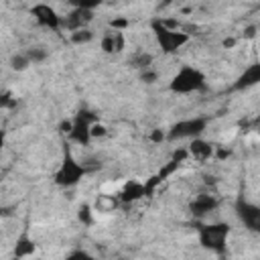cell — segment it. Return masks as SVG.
<instances>
[{
  "mask_svg": "<svg viewBox=\"0 0 260 260\" xmlns=\"http://www.w3.org/2000/svg\"><path fill=\"white\" fill-rule=\"evenodd\" d=\"M69 41L73 45H87L93 41V30L91 28H79V30H73L69 32Z\"/></svg>",
  "mask_w": 260,
  "mask_h": 260,
  "instance_id": "2e32d148",
  "label": "cell"
},
{
  "mask_svg": "<svg viewBox=\"0 0 260 260\" xmlns=\"http://www.w3.org/2000/svg\"><path fill=\"white\" fill-rule=\"evenodd\" d=\"M256 35V26H250V28H246V37H254Z\"/></svg>",
  "mask_w": 260,
  "mask_h": 260,
  "instance_id": "83f0119b",
  "label": "cell"
},
{
  "mask_svg": "<svg viewBox=\"0 0 260 260\" xmlns=\"http://www.w3.org/2000/svg\"><path fill=\"white\" fill-rule=\"evenodd\" d=\"M217 205H219V201H217L215 195H211V193H199V195H195V199L191 201L189 211H191L195 217L201 219V217L209 215L211 211H215Z\"/></svg>",
  "mask_w": 260,
  "mask_h": 260,
  "instance_id": "30bf717a",
  "label": "cell"
},
{
  "mask_svg": "<svg viewBox=\"0 0 260 260\" xmlns=\"http://www.w3.org/2000/svg\"><path fill=\"white\" fill-rule=\"evenodd\" d=\"M228 238H230V225L225 221H211L201 223L197 228V240L199 246L213 254H223L228 250Z\"/></svg>",
  "mask_w": 260,
  "mask_h": 260,
  "instance_id": "6da1fadb",
  "label": "cell"
},
{
  "mask_svg": "<svg viewBox=\"0 0 260 260\" xmlns=\"http://www.w3.org/2000/svg\"><path fill=\"white\" fill-rule=\"evenodd\" d=\"M28 65H30V61H28V57H26L24 51L14 53V55L10 57V67H12L14 71H24V69H28Z\"/></svg>",
  "mask_w": 260,
  "mask_h": 260,
  "instance_id": "ac0fdd59",
  "label": "cell"
},
{
  "mask_svg": "<svg viewBox=\"0 0 260 260\" xmlns=\"http://www.w3.org/2000/svg\"><path fill=\"white\" fill-rule=\"evenodd\" d=\"M95 6H98V2H77V4H73V8L67 12V16H63V28H67L69 32L79 30V28H89L87 24L93 20Z\"/></svg>",
  "mask_w": 260,
  "mask_h": 260,
  "instance_id": "52a82bcc",
  "label": "cell"
},
{
  "mask_svg": "<svg viewBox=\"0 0 260 260\" xmlns=\"http://www.w3.org/2000/svg\"><path fill=\"white\" fill-rule=\"evenodd\" d=\"M106 134H108V128L98 120V122L91 126V140H93V138H104Z\"/></svg>",
  "mask_w": 260,
  "mask_h": 260,
  "instance_id": "44dd1931",
  "label": "cell"
},
{
  "mask_svg": "<svg viewBox=\"0 0 260 260\" xmlns=\"http://www.w3.org/2000/svg\"><path fill=\"white\" fill-rule=\"evenodd\" d=\"M16 104V98L10 91H2L0 93V108H12Z\"/></svg>",
  "mask_w": 260,
  "mask_h": 260,
  "instance_id": "7402d4cb",
  "label": "cell"
},
{
  "mask_svg": "<svg viewBox=\"0 0 260 260\" xmlns=\"http://www.w3.org/2000/svg\"><path fill=\"white\" fill-rule=\"evenodd\" d=\"M230 154H232V150L223 148V146H215V150H213V158H217V160H225Z\"/></svg>",
  "mask_w": 260,
  "mask_h": 260,
  "instance_id": "cb8c5ba5",
  "label": "cell"
},
{
  "mask_svg": "<svg viewBox=\"0 0 260 260\" xmlns=\"http://www.w3.org/2000/svg\"><path fill=\"white\" fill-rule=\"evenodd\" d=\"M77 217H79V221H83L85 225H89V223L93 221V209H91L87 203H83V205L79 207V211H77Z\"/></svg>",
  "mask_w": 260,
  "mask_h": 260,
  "instance_id": "ffe728a7",
  "label": "cell"
},
{
  "mask_svg": "<svg viewBox=\"0 0 260 260\" xmlns=\"http://www.w3.org/2000/svg\"><path fill=\"white\" fill-rule=\"evenodd\" d=\"M30 14H32L35 22L43 28H49V30H61L63 28V16L51 4H43V2L32 4Z\"/></svg>",
  "mask_w": 260,
  "mask_h": 260,
  "instance_id": "9c48e42d",
  "label": "cell"
},
{
  "mask_svg": "<svg viewBox=\"0 0 260 260\" xmlns=\"http://www.w3.org/2000/svg\"><path fill=\"white\" fill-rule=\"evenodd\" d=\"M152 61L154 57L146 51H136L132 57H130V67L138 69V71H144V69H150L152 67Z\"/></svg>",
  "mask_w": 260,
  "mask_h": 260,
  "instance_id": "9a60e30c",
  "label": "cell"
},
{
  "mask_svg": "<svg viewBox=\"0 0 260 260\" xmlns=\"http://www.w3.org/2000/svg\"><path fill=\"white\" fill-rule=\"evenodd\" d=\"M152 30H154V39L162 53H177L181 47H185L189 43L187 32H183L179 28H169V26L160 24L158 20L152 22Z\"/></svg>",
  "mask_w": 260,
  "mask_h": 260,
  "instance_id": "8992f818",
  "label": "cell"
},
{
  "mask_svg": "<svg viewBox=\"0 0 260 260\" xmlns=\"http://www.w3.org/2000/svg\"><path fill=\"white\" fill-rule=\"evenodd\" d=\"M4 142H6V132L0 130V152H2V148H4Z\"/></svg>",
  "mask_w": 260,
  "mask_h": 260,
  "instance_id": "4316f807",
  "label": "cell"
},
{
  "mask_svg": "<svg viewBox=\"0 0 260 260\" xmlns=\"http://www.w3.org/2000/svg\"><path fill=\"white\" fill-rule=\"evenodd\" d=\"M207 124H209V118L207 116L183 118V120L175 122L167 130V140L175 142V140H195V138H201L203 132L207 130Z\"/></svg>",
  "mask_w": 260,
  "mask_h": 260,
  "instance_id": "277c9868",
  "label": "cell"
},
{
  "mask_svg": "<svg viewBox=\"0 0 260 260\" xmlns=\"http://www.w3.org/2000/svg\"><path fill=\"white\" fill-rule=\"evenodd\" d=\"M85 175H87V167L83 162H79L71 154V150H65V156H63L61 165L57 167L53 181L61 189H73V187H77L83 181Z\"/></svg>",
  "mask_w": 260,
  "mask_h": 260,
  "instance_id": "3957f363",
  "label": "cell"
},
{
  "mask_svg": "<svg viewBox=\"0 0 260 260\" xmlns=\"http://www.w3.org/2000/svg\"><path fill=\"white\" fill-rule=\"evenodd\" d=\"M258 81H260V63H252V65H248V67L244 69V73L236 79L234 89H238V91L250 89V87H254Z\"/></svg>",
  "mask_w": 260,
  "mask_h": 260,
  "instance_id": "7c38bea8",
  "label": "cell"
},
{
  "mask_svg": "<svg viewBox=\"0 0 260 260\" xmlns=\"http://www.w3.org/2000/svg\"><path fill=\"white\" fill-rule=\"evenodd\" d=\"M144 195H146L144 183H140V181H128V183L122 187V191H120V201H124V203H128V201H138V199H142Z\"/></svg>",
  "mask_w": 260,
  "mask_h": 260,
  "instance_id": "5bb4252c",
  "label": "cell"
},
{
  "mask_svg": "<svg viewBox=\"0 0 260 260\" xmlns=\"http://www.w3.org/2000/svg\"><path fill=\"white\" fill-rule=\"evenodd\" d=\"M98 114L89 112V110H79L73 118H71V130H69V140L79 144V146H87L91 142V126L98 122Z\"/></svg>",
  "mask_w": 260,
  "mask_h": 260,
  "instance_id": "5b68a950",
  "label": "cell"
},
{
  "mask_svg": "<svg viewBox=\"0 0 260 260\" xmlns=\"http://www.w3.org/2000/svg\"><path fill=\"white\" fill-rule=\"evenodd\" d=\"M35 252H37L35 240H32L26 232H22V234L16 238V242H14V250H12L14 258H16V260H26V258H30Z\"/></svg>",
  "mask_w": 260,
  "mask_h": 260,
  "instance_id": "4fadbf2b",
  "label": "cell"
},
{
  "mask_svg": "<svg viewBox=\"0 0 260 260\" xmlns=\"http://www.w3.org/2000/svg\"><path fill=\"white\" fill-rule=\"evenodd\" d=\"M234 211H236L238 219L242 221V225L248 232H260V207L256 203H252L250 199L240 195L238 201H236Z\"/></svg>",
  "mask_w": 260,
  "mask_h": 260,
  "instance_id": "ba28073f",
  "label": "cell"
},
{
  "mask_svg": "<svg viewBox=\"0 0 260 260\" xmlns=\"http://www.w3.org/2000/svg\"><path fill=\"white\" fill-rule=\"evenodd\" d=\"M213 150H215V144H211L209 140H205L203 136L201 138H195V140H189V146H187V154L197 160V162H207L213 158Z\"/></svg>",
  "mask_w": 260,
  "mask_h": 260,
  "instance_id": "8fae6325",
  "label": "cell"
},
{
  "mask_svg": "<svg viewBox=\"0 0 260 260\" xmlns=\"http://www.w3.org/2000/svg\"><path fill=\"white\" fill-rule=\"evenodd\" d=\"M140 79L142 81H146V83H154L156 79H158V73L150 67V69H144V71H140Z\"/></svg>",
  "mask_w": 260,
  "mask_h": 260,
  "instance_id": "603a6c76",
  "label": "cell"
},
{
  "mask_svg": "<svg viewBox=\"0 0 260 260\" xmlns=\"http://www.w3.org/2000/svg\"><path fill=\"white\" fill-rule=\"evenodd\" d=\"M150 140H152V142H162V140H167V132L160 130V128H154V130L150 132Z\"/></svg>",
  "mask_w": 260,
  "mask_h": 260,
  "instance_id": "d4e9b609",
  "label": "cell"
},
{
  "mask_svg": "<svg viewBox=\"0 0 260 260\" xmlns=\"http://www.w3.org/2000/svg\"><path fill=\"white\" fill-rule=\"evenodd\" d=\"M207 87V79L205 73L201 69H197L195 65H183L179 67V71L171 77L169 81V89L173 93H193V91H201Z\"/></svg>",
  "mask_w": 260,
  "mask_h": 260,
  "instance_id": "7a4b0ae2",
  "label": "cell"
},
{
  "mask_svg": "<svg viewBox=\"0 0 260 260\" xmlns=\"http://www.w3.org/2000/svg\"><path fill=\"white\" fill-rule=\"evenodd\" d=\"M14 211H12V207H6V205H2L0 207V219H4V217H10Z\"/></svg>",
  "mask_w": 260,
  "mask_h": 260,
  "instance_id": "484cf974",
  "label": "cell"
},
{
  "mask_svg": "<svg viewBox=\"0 0 260 260\" xmlns=\"http://www.w3.org/2000/svg\"><path fill=\"white\" fill-rule=\"evenodd\" d=\"M65 260H95V256L89 254V252L83 250V248H77V250H71V252L65 256Z\"/></svg>",
  "mask_w": 260,
  "mask_h": 260,
  "instance_id": "d6986e66",
  "label": "cell"
},
{
  "mask_svg": "<svg viewBox=\"0 0 260 260\" xmlns=\"http://www.w3.org/2000/svg\"><path fill=\"white\" fill-rule=\"evenodd\" d=\"M26 57H28V61H30V65H37V63H43L47 57H49V51L45 49V47H41V45H35V47H28L26 51Z\"/></svg>",
  "mask_w": 260,
  "mask_h": 260,
  "instance_id": "e0dca14e",
  "label": "cell"
}]
</instances>
